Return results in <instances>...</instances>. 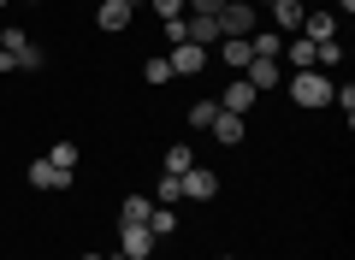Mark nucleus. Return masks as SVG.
I'll use <instances>...</instances> for the list:
<instances>
[{
  "label": "nucleus",
  "instance_id": "6ab92c4d",
  "mask_svg": "<svg viewBox=\"0 0 355 260\" xmlns=\"http://www.w3.org/2000/svg\"><path fill=\"white\" fill-rule=\"evenodd\" d=\"M48 160L60 166V172H77V142H53V148H48Z\"/></svg>",
  "mask_w": 355,
  "mask_h": 260
},
{
  "label": "nucleus",
  "instance_id": "bb28decb",
  "mask_svg": "<svg viewBox=\"0 0 355 260\" xmlns=\"http://www.w3.org/2000/svg\"><path fill=\"white\" fill-rule=\"evenodd\" d=\"M6 71H18V65H12V53H6V48H0V77H6Z\"/></svg>",
  "mask_w": 355,
  "mask_h": 260
},
{
  "label": "nucleus",
  "instance_id": "1a4fd4ad",
  "mask_svg": "<svg viewBox=\"0 0 355 260\" xmlns=\"http://www.w3.org/2000/svg\"><path fill=\"white\" fill-rule=\"evenodd\" d=\"M302 42H314V48H320V42H338V18H331V12H308L302 18Z\"/></svg>",
  "mask_w": 355,
  "mask_h": 260
},
{
  "label": "nucleus",
  "instance_id": "5701e85b",
  "mask_svg": "<svg viewBox=\"0 0 355 260\" xmlns=\"http://www.w3.org/2000/svg\"><path fill=\"white\" fill-rule=\"evenodd\" d=\"M142 77H148V83H172V60H148Z\"/></svg>",
  "mask_w": 355,
  "mask_h": 260
},
{
  "label": "nucleus",
  "instance_id": "7ed1b4c3",
  "mask_svg": "<svg viewBox=\"0 0 355 260\" xmlns=\"http://www.w3.org/2000/svg\"><path fill=\"white\" fill-rule=\"evenodd\" d=\"M214 18H219V42L225 36H254V30H261L254 24V0H225Z\"/></svg>",
  "mask_w": 355,
  "mask_h": 260
},
{
  "label": "nucleus",
  "instance_id": "39448f33",
  "mask_svg": "<svg viewBox=\"0 0 355 260\" xmlns=\"http://www.w3.org/2000/svg\"><path fill=\"white\" fill-rule=\"evenodd\" d=\"M178 184H184V196H190V201H214V196H219V172H207V166L178 172Z\"/></svg>",
  "mask_w": 355,
  "mask_h": 260
},
{
  "label": "nucleus",
  "instance_id": "f8f14e48",
  "mask_svg": "<svg viewBox=\"0 0 355 260\" xmlns=\"http://www.w3.org/2000/svg\"><path fill=\"white\" fill-rule=\"evenodd\" d=\"M30 184H36V189H65V184H71V172H60V166L42 154V160L30 166Z\"/></svg>",
  "mask_w": 355,
  "mask_h": 260
},
{
  "label": "nucleus",
  "instance_id": "412c9836",
  "mask_svg": "<svg viewBox=\"0 0 355 260\" xmlns=\"http://www.w3.org/2000/svg\"><path fill=\"white\" fill-rule=\"evenodd\" d=\"M178 196H184V184H178V177H172V172H166V177H160V184H154V201H160V207H172V201H178Z\"/></svg>",
  "mask_w": 355,
  "mask_h": 260
},
{
  "label": "nucleus",
  "instance_id": "2eb2a0df",
  "mask_svg": "<svg viewBox=\"0 0 355 260\" xmlns=\"http://www.w3.org/2000/svg\"><path fill=\"white\" fill-rule=\"evenodd\" d=\"M249 53H254V60H279V53H284V36H279V30H254V36H249Z\"/></svg>",
  "mask_w": 355,
  "mask_h": 260
},
{
  "label": "nucleus",
  "instance_id": "cd10ccee",
  "mask_svg": "<svg viewBox=\"0 0 355 260\" xmlns=\"http://www.w3.org/2000/svg\"><path fill=\"white\" fill-rule=\"evenodd\" d=\"M338 12H355V0H338Z\"/></svg>",
  "mask_w": 355,
  "mask_h": 260
},
{
  "label": "nucleus",
  "instance_id": "a878e982",
  "mask_svg": "<svg viewBox=\"0 0 355 260\" xmlns=\"http://www.w3.org/2000/svg\"><path fill=\"white\" fill-rule=\"evenodd\" d=\"M184 6H190V12H219L225 0H184Z\"/></svg>",
  "mask_w": 355,
  "mask_h": 260
},
{
  "label": "nucleus",
  "instance_id": "f257e3e1",
  "mask_svg": "<svg viewBox=\"0 0 355 260\" xmlns=\"http://www.w3.org/2000/svg\"><path fill=\"white\" fill-rule=\"evenodd\" d=\"M284 89H291L296 107H331V77L320 71V65H308V71H291V77H284Z\"/></svg>",
  "mask_w": 355,
  "mask_h": 260
},
{
  "label": "nucleus",
  "instance_id": "72a5a7b5",
  "mask_svg": "<svg viewBox=\"0 0 355 260\" xmlns=\"http://www.w3.org/2000/svg\"><path fill=\"white\" fill-rule=\"evenodd\" d=\"M225 260H237V254H225Z\"/></svg>",
  "mask_w": 355,
  "mask_h": 260
},
{
  "label": "nucleus",
  "instance_id": "2f4dec72",
  "mask_svg": "<svg viewBox=\"0 0 355 260\" xmlns=\"http://www.w3.org/2000/svg\"><path fill=\"white\" fill-rule=\"evenodd\" d=\"M0 6H12V0H0Z\"/></svg>",
  "mask_w": 355,
  "mask_h": 260
},
{
  "label": "nucleus",
  "instance_id": "ddd939ff",
  "mask_svg": "<svg viewBox=\"0 0 355 260\" xmlns=\"http://www.w3.org/2000/svg\"><path fill=\"white\" fill-rule=\"evenodd\" d=\"M302 18H308L302 0H272V24H279V36H284V30H302Z\"/></svg>",
  "mask_w": 355,
  "mask_h": 260
},
{
  "label": "nucleus",
  "instance_id": "7c9ffc66",
  "mask_svg": "<svg viewBox=\"0 0 355 260\" xmlns=\"http://www.w3.org/2000/svg\"><path fill=\"white\" fill-rule=\"evenodd\" d=\"M89 6H101V0H89Z\"/></svg>",
  "mask_w": 355,
  "mask_h": 260
},
{
  "label": "nucleus",
  "instance_id": "aec40b11",
  "mask_svg": "<svg viewBox=\"0 0 355 260\" xmlns=\"http://www.w3.org/2000/svg\"><path fill=\"white\" fill-rule=\"evenodd\" d=\"M148 231H154V236H172V231H178V213H172V207H154V213H148Z\"/></svg>",
  "mask_w": 355,
  "mask_h": 260
},
{
  "label": "nucleus",
  "instance_id": "6e6552de",
  "mask_svg": "<svg viewBox=\"0 0 355 260\" xmlns=\"http://www.w3.org/2000/svg\"><path fill=\"white\" fill-rule=\"evenodd\" d=\"M243 83H249L254 95H261V89L284 83V65H279V60H249V65H243Z\"/></svg>",
  "mask_w": 355,
  "mask_h": 260
},
{
  "label": "nucleus",
  "instance_id": "9b49d317",
  "mask_svg": "<svg viewBox=\"0 0 355 260\" xmlns=\"http://www.w3.org/2000/svg\"><path fill=\"white\" fill-rule=\"evenodd\" d=\"M279 65H284V77H291V71H308V65H314V42H302V36H296V42H284Z\"/></svg>",
  "mask_w": 355,
  "mask_h": 260
},
{
  "label": "nucleus",
  "instance_id": "b1692460",
  "mask_svg": "<svg viewBox=\"0 0 355 260\" xmlns=\"http://www.w3.org/2000/svg\"><path fill=\"white\" fill-rule=\"evenodd\" d=\"M331 101H338L343 119H349V112H355V83H331Z\"/></svg>",
  "mask_w": 355,
  "mask_h": 260
},
{
  "label": "nucleus",
  "instance_id": "9d476101",
  "mask_svg": "<svg viewBox=\"0 0 355 260\" xmlns=\"http://www.w3.org/2000/svg\"><path fill=\"white\" fill-rule=\"evenodd\" d=\"M207 130H214V137H219V142H231V148H237V142H243V137H249V119H243V112H219V119H214V124H207Z\"/></svg>",
  "mask_w": 355,
  "mask_h": 260
},
{
  "label": "nucleus",
  "instance_id": "4be33fe9",
  "mask_svg": "<svg viewBox=\"0 0 355 260\" xmlns=\"http://www.w3.org/2000/svg\"><path fill=\"white\" fill-rule=\"evenodd\" d=\"M214 119H219V101H196V107H190V124H196V130H207Z\"/></svg>",
  "mask_w": 355,
  "mask_h": 260
},
{
  "label": "nucleus",
  "instance_id": "c85d7f7f",
  "mask_svg": "<svg viewBox=\"0 0 355 260\" xmlns=\"http://www.w3.org/2000/svg\"><path fill=\"white\" fill-rule=\"evenodd\" d=\"M254 6H272V0H254Z\"/></svg>",
  "mask_w": 355,
  "mask_h": 260
},
{
  "label": "nucleus",
  "instance_id": "f704fd0d",
  "mask_svg": "<svg viewBox=\"0 0 355 260\" xmlns=\"http://www.w3.org/2000/svg\"><path fill=\"white\" fill-rule=\"evenodd\" d=\"M119 260H125V254H119Z\"/></svg>",
  "mask_w": 355,
  "mask_h": 260
},
{
  "label": "nucleus",
  "instance_id": "393cba45",
  "mask_svg": "<svg viewBox=\"0 0 355 260\" xmlns=\"http://www.w3.org/2000/svg\"><path fill=\"white\" fill-rule=\"evenodd\" d=\"M154 18H160V24L166 18H184V0H154Z\"/></svg>",
  "mask_w": 355,
  "mask_h": 260
},
{
  "label": "nucleus",
  "instance_id": "c756f323",
  "mask_svg": "<svg viewBox=\"0 0 355 260\" xmlns=\"http://www.w3.org/2000/svg\"><path fill=\"white\" fill-rule=\"evenodd\" d=\"M83 260H101V254H83Z\"/></svg>",
  "mask_w": 355,
  "mask_h": 260
},
{
  "label": "nucleus",
  "instance_id": "0eeeda50",
  "mask_svg": "<svg viewBox=\"0 0 355 260\" xmlns=\"http://www.w3.org/2000/svg\"><path fill=\"white\" fill-rule=\"evenodd\" d=\"M119 254L125 260H148L154 254V231L148 225H125V231H119Z\"/></svg>",
  "mask_w": 355,
  "mask_h": 260
},
{
  "label": "nucleus",
  "instance_id": "423d86ee",
  "mask_svg": "<svg viewBox=\"0 0 355 260\" xmlns=\"http://www.w3.org/2000/svg\"><path fill=\"white\" fill-rule=\"evenodd\" d=\"M166 60H172V77H196V71H207V48H196V42H178Z\"/></svg>",
  "mask_w": 355,
  "mask_h": 260
},
{
  "label": "nucleus",
  "instance_id": "473e14b6",
  "mask_svg": "<svg viewBox=\"0 0 355 260\" xmlns=\"http://www.w3.org/2000/svg\"><path fill=\"white\" fill-rule=\"evenodd\" d=\"M30 6H42V0H30Z\"/></svg>",
  "mask_w": 355,
  "mask_h": 260
},
{
  "label": "nucleus",
  "instance_id": "4468645a",
  "mask_svg": "<svg viewBox=\"0 0 355 260\" xmlns=\"http://www.w3.org/2000/svg\"><path fill=\"white\" fill-rule=\"evenodd\" d=\"M249 107H254V89H249V83H225L219 112H243V119H249Z\"/></svg>",
  "mask_w": 355,
  "mask_h": 260
},
{
  "label": "nucleus",
  "instance_id": "20e7f679",
  "mask_svg": "<svg viewBox=\"0 0 355 260\" xmlns=\"http://www.w3.org/2000/svg\"><path fill=\"white\" fill-rule=\"evenodd\" d=\"M130 18H137V6H130V0H101V6H95V24H101V36L130 30Z\"/></svg>",
  "mask_w": 355,
  "mask_h": 260
},
{
  "label": "nucleus",
  "instance_id": "dca6fc26",
  "mask_svg": "<svg viewBox=\"0 0 355 260\" xmlns=\"http://www.w3.org/2000/svg\"><path fill=\"white\" fill-rule=\"evenodd\" d=\"M219 60H225L231 71H243V65L254 60V53H249V36H225V42H219Z\"/></svg>",
  "mask_w": 355,
  "mask_h": 260
},
{
  "label": "nucleus",
  "instance_id": "a211bd4d",
  "mask_svg": "<svg viewBox=\"0 0 355 260\" xmlns=\"http://www.w3.org/2000/svg\"><path fill=\"white\" fill-rule=\"evenodd\" d=\"M160 166H166V172H172V177H178V172H190V166H196V154H190V142H172V148L160 154Z\"/></svg>",
  "mask_w": 355,
  "mask_h": 260
},
{
  "label": "nucleus",
  "instance_id": "f03ea898",
  "mask_svg": "<svg viewBox=\"0 0 355 260\" xmlns=\"http://www.w3.org/2000/svg\"><path fill=\"white\" fill-rule=\"evenodd\" d=\"M0 48H6V53H12V65H18V71H42V65H48V53H42L36 48V42H30V30H0Z\"/></svg>",
  "mask_w": 355,
  "mask_h": 260
},
{
  "label": "nucleus",
  "instance_id": "f3484780",
  "mask_svg": "<svg viewBox=\"0 0 355 260\" xmlns=\"http://www.w3.org/2000/svg\"><path fill=\"white\" fill-rule=\"evenodd\" d=\"M148 213H154L148 196H125V201H119V219H125V225H148Z\"/></svg>",
  "mask_w": 355,
  "mask_h": 260
}]
</instances>
